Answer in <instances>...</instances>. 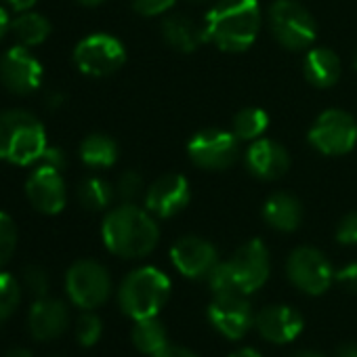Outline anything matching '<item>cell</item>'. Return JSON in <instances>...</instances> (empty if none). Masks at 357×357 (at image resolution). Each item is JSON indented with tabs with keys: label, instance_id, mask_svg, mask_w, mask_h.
<instances>
[{
	"label": "cell",
	"instance_id": "b9f144b4",
	"mask_svg": "<svg viewBox=\"0 0 357 357\" xmlns=\"http://www.w3.org/2000/svg\"><path fill=\"white\" fill-rule=\"evenodd\" d=\"M5 357H34L30 351H26V349H13V351H9Z\"/></svg>",
	"mask_w": 357,
	"mask_h": 357
},
{
	"label": "cell",
	"instance_id": "4fadbf2b",
	"mask_svg": "<svg viewBox=\"0 0 357 357\" xmlns=\"http://www.w3.org/2000/svg\"><path fill=\"white\" fill-rule=\"evenodd\" d=\"M192 192L190 183L183 174L170 172L162 174L160 178L145 190V208L160 219H168L181 213L190 204Z\"/></svg>",
	"mask_w": 357,
	"mask_h": 357
},
{
	"label": "cell",
	"instance_id": "7bdbcfd3",
	"mask_svg": "<svg viewBox=\"0 0 357 357\" xmlns=\"http://www.w3.org/2000/svg\"><path fill=\"white\" fill-rule=\"evenodd\" d=\"M292 357H324V355H319V353H315V351H298V353H294Z\"/></svg>",
	"mask_w": 357,
	"mask_h": 357
},
{
	"label": "cell",
	"instance_id": "f1b7e54d",
	"mask_svg": "<svg viewBox=\"0 0 357 357\" xmlns=\"http://www.w3.org/2000/svg\"><path fill=\"white\" fill-rule=\"evenodd\" d=\"M17 246V227L15 221L7 215L0 213V267H5Z\"/></svg>",
	"mask_w": 357,
	"mask_h": 357
},
{
	"label": "cell",
	"instance_id": "7c38bea8",
	"mask_svg": "<svg viewBox=\"0 0 357 357\" xmlns=\"http://www.w3.org/2000/svg\"><path fill=\"white\" fill-rule=\"evenodd\" d=\"M43 63L30 53L28 47H11L0 59V80L15 95H30L43 82Z\"/></svg>",
	"mask_w": 357,
	"mask_h": 357
},
{
	"label": "cell",
	"instance_id": "ee69618b",
	"mask_svg": "<svg viewBox=\"0 0 357 357\" xmlns=\"http://www.w3.org/2000/svg\"><path fill=\"white\" fill-rule=\"evenodd\" d=\"M80 5H84V7H97V5H101L103 0H78Z\"/></svg>",
	"mask_w": 357,
	"mask_h": 357
},
{
	"label": "cell",
	"instance_id": "e0dca14e",
	"mask_svg": "<svg viewBox=\"0 0 357 357\" xmlns=\"http://www.w3.org/2000/svg\"><path fill=\"white\" fill-rule=\"evenodd\" d=\"M255 326L265 340L275 344H286L301 334L303 317L296 309L288 305H271L257 313Z\"/></svg>",
	"mask_w": 357,
	"mask_h": 357
},
{
	"label": "cell",
	"instance_id": "4dcf8cb0",
	"mask_svg": "<svg viewBox=\"0 0 357 357\" xmlns=\"http://www.w3.org/2000/svg\"><path fill=\"white\" fill-rule=\"evenodd\" d=\"M141 194H143V178L139 172L126 170L124 174H120L118 183H116V196L124 204H132Z\"/></svg>",
	"mask_w": 357,
	"mask_h": 357
},
{
	"label": "cell",
	"instance_id": "d6a6232c",
	"mask_svg": "<svg viewBox=\"0 0 357 357\" xmlns=\"http://www.w3.org/2000/svg\"><path fill=\"white\" fill-rule=\"evenodd\" d=\"M132 3V9L143 15V17H155V15H162L166 13L176 0H130Z\"/></svg>",
	"mask_w": 357,
	"mask_h": 357
},
{
	"label": "cell",
	"instance_id": "ffe728a7",
	"mask_svg": "<svg viewBox=\"0 0 357 357\" xmlns=\"http://www.w3.org/2000/svg\"><path fill=\"white\" fill-rule=\"evenodd\" d=\"M162 38L178 53H194L202 43H206V32L204 26L196 24L192 17L176 13L162 22Z\"/></svg>",
	"mask_w": 357,
	"mask_h": 357
},
{
	"label": "cell",
	"instance_id": "277c9868",
	"mask_svg": "<svg viewBox=\"0 0 357 357\" xmlns=\"http://www.w3.org/2000/svg\"><path fill=\"white\" fill-rule=\"evenodd\" d=\"M170 294V280L155 267L130 271L120 284L118 301L122 311L132 319L155 317Z\"/></svg>",
	"mask_w": 357,
	"mask_h": 357
},
{
	"label": "cell",
	"instance_id": "9c48e42d",
	"mask_svg": "<svg viewBox=\"0 0 357 357\" xmlns=\"http://www.w3.org/2000/svg\"><path fill=\"white\" fill-rule=\"evenodd\" d=\"M188 153L192 162L204 170H225L236 164L240 155V139L227 130L206 128L192 137Z\"/></svg>",
	"mask_w": 357,
	"mask_h": 357
},
{
	"label": "cell",
	"instance_id": "603a6c76",
	"mask_svg": "<svg viewBox=\"0 0 357 357\" xmlns=\"http://www.w3.org/2000/svg\"><path fill=\"white\" fill-rule=\"evenodd\" d=\"M11 32L22 47H38L51 36V24L45 15L24 11L17 20L11 22Z\"/></svg>",
	"mask_w": 357,
	"mask_h": 357
},
{
	"label": "cell",
	"instance_id": "8d00e7d4",
	"mask_svg": "<svg viewBox=\"0 0 357 357\" xmlns=\"http://www.w3.org/2000/svg\"><path fill=\"white\" fill-rule=\"evenodd\" d=\"M151 357H198L196 353L183 349V347H174V344H168L166 349H162L160 353L151 355Z\"/></svg>",
	"mask_w": 357,
	"mask_h": 357
},
{
	"label": "cell",
	"instance_id": "d6986e66",
	"mask_svg": "<svg viewBox=\"0 0 357 357\" xmlns=\"http://www.w3.org/2000/svg\"><path fill=\"white\" fill-rule=\"evenodd\" d=\"M68 324H70V311L66 303L49 296L34 301L30 309L28 326L36 340H53L61 336L68 330Z\"/></svg>",
	"mask_w": 357,
	"mask_h": 357
},
{
	"label": "cell",
	"instance_id": "1f68e13d",
	"mask_svg": "<svg viewBox=\"0 0 357 357\" xmlns=\"http://www.w3.org/2000/svg\"><path fill=\"white\" fill-rule=\"evenodd\" d=\"M24 284L34 298H45L49 294V273L40 265H30L24 271Z\"/></svg>",
	"mask_w": 357,
	"mask_h": 357
},
{
	"label": "cell",
	"instance_id": "ab89813d",
	"mask_svg": "<svg viewBox=\"0 0 357 357\" xmlns=\"http://www.w3.org/2000/svg\"><path fill=\"white\" fill-rule=\"evenodd\" d=\"M11 30V20H9V13L0 7V40L5 38V34Z\"/></svg>",
	"mask_w": 357,
	"mask_h": 357
},
{
	"label": "cell",
	"instance_id": "484cf974",
	"mask_svg": "<svg viewBox=\"0 0 357 357\" xmlns=\"http://www.w3.org/2000/svg\"><path fill=\"white\" fill-rule=\"evenodd\" d=\"M116 192L101 176H89L78 188V200L86 211H103L112 204Z\"/></svg>",
	"mask_w": 357,
	"mask_h": 357
},
{
	"label": "cell",
	"instance_id": "e575fe53",
	"mask_svg": "<svg viewBox=\"0 0 357 357\" xmlns=\"http://www.w3.org/2000/svg\"><path fill=\"white\" fill-rule=\"evenodd\" d=\"M38 164H40V166H49V168H55V170H61V172H63V168H66V164H68V158H66V151H63L61 147L47 145V149H45V153L40 155Z\"/></svg>",
	"mask_w": 357,
	"mask_h": 357
},
{
	"label": "cell",
	"instance_id": "5b68a950",
	"mask_svg": "<svg viewBox=\"0 0 357 357\" xmlns=\"http://www.w3.org/2000/svg\"><path fill=\"white\" fill-rule=\"evenodd\" d=\"M269 30L288 51H305L317 36L313 15L296 0H275L269 7Z\"/></svg>",
	"mask_w": 357,
	"mask_h": 357
},
{
	"label": "cell",
	"instance_id": "f546056e",
	"mask_svg": "<svg viewBox=\"0 0 357 357\" xmlns=\"http://www.w3.org/2000/svg\"><path fill=\"white\" fill-rule=\"evenodd\" d=\"M103 332L101 317L95 313H82L76 321V338L82 347H93Z\"/></svg>",
	"mask_w": 357,
	"mask_h": 357
},
{
	"label": "cell",
	"instance_id": "d590c367",
	"mask_svg": "<svg viewBox=\"0 0 357 357\" xmlns=\"http://www.w3.org/2000/svg\"><path fill=\"white\" fill-rule=\"evenodd\" d=\"M334 280L338 282V286H342L349 292H357V263H351L347 267H342L340 271L334 273Z\"/></svg>",
	"mask_w": 357,
	"mask_h": 357
},
{
	"label": "cell",
	"instance_id": "cb8c5ba5",
	"mask_svg": "<svg viewBox=\"0 0 357 357\" xmlns=\"http://www.w3.org/2000/svg\"><path fill=\"white\" fill-rule=\"evenodd\" d=\"M80 158L86 166L107 168V166H114L118 160V145L112 137L95 132V135H89L80 143Z\"/></svg>",
	"mask_w": 357,
	"mask_h": 357
},
{
	"label": "cell",
	"instance_id": "60d3db41",
	"mask_svg": "<svg viewBox=\"0 0 357 357\" xmlns=\"http://www.w3.org/2000/svg\"><path fill=\"white\" fill-rule=\"evenodd\" d=\"M229 357H261V353L255 351V349H240V351L231 353Z\"/></svg>",
	"mask_w": 357,
	"mask_h": 357
},
{
	"label": "cell",
	"instance_id": "7402d4cb",
	"mask_svg": "<svg viewBox=\"0 0 357 357\" xmlns=\"http://www.w3.org/2000/svg\"><path fill=\"white\" fill-rule=\"evenodd\" d=\"M303 70H305V78L313 86L328 89L340 78V59L330 49H313L307 53Z\"/></svg>",
	"mask_w": 357,
	"mask_h": 357
},
{
	"label": "cell",
	"instance_id": "6da1fadb",
	"mask_svg": "<svg viewBox=\"0 0 357 357\" xmlns=\"http://www.w3.org/2000/svg\"><path fill=\"white\" fill-rule=\"evenodd\" d=\"M261 22L259 0H217L204 17L206 40L225 53H242L257 40Z\"/></svg>",
	"mask_w": 357,
	"mask_h": 357
},
{
	"label": "cell",
	"instance_id": "3957f363",
	"mask_svg": "<svg viewBox=\"0 0 357 357\" xmlns=\"http://www.w3.org/2000/svg\"><path fill=\"white\" fill-rule=\"evenodd\" d=\"M47 132L40 120L26 109L0 112V160L30 166L47 149Z\"/></svg>",
	"mask_w": 357,
	"mask_h": 357
},
{
	"label": "cell",
	"instance_id": "f6af8a7d",
	"mask_svg": "<svg viewBox=\"0 0 357 357\" xmlns=\"http://www.w3.org/2000/svg\"><path fill=\"white\" fill-rule=\"evenodd\" d=\"M353 68H355V70H357V53H355V55H353Z\"/></svg>",
	"mask_w": 357,
	"mask_h": 357
},
{
	"label": "cell",
	"instance_id": "44dd1931",
	"mask_svg": "<svg viewBox=\"0 0 357 357\" xmlns=\"http://www.w3.org/2000/svg\"><path fill=\"white\" fill-rule=\"evenodd\" d=\"M263 219L278 231H294L303 221V206L292 194L278 192L265 202Z\"/></svg>",
	"mask_w": 357,
	"mask_h": 357
},
{
	"label": "cell",
	"instance_id": "74e56055",
	"mask_svg": "<svg viewBox=\"0 0 357 357\" xmlns=\"http://www.w3.org/2000/svg\"><path fill=\"white\" fill-rule=\"evenodd\" d=\"M7 3L11 5V9L24 13V11H30L36 5V0H7Z\"/></svg>",
	"mask_w": 357,
	"mask_h": 357
},
{
	"label": "cell",
	"instance_id": "ac0fdd59",
	"mask_svg": "<svg viewBox=\"0 0 357 357\" xmlns=\"http://www.w3.org/2000/svg\"><path fill=\"white\" fill-rule=\"evenodd\" d=\"M246 166L255 176L263 178V181H275V178L288 172L290 155L278 141L257 139L250 143L246 151Z\"/></svg>",
	"mask_w": 357,
	"mask_h": 357
},
{
	"label": "cell",
	"instance_id": "bcb514c9",
	"mask_svg": "<svg viewBox=\"0 0 357 357\" xmlns=\"http://www.w3.org/2000/svg\"><path fill=\"white\" fill-rule=\"evenodd\" d=\"M190 3H196L198 5V3H208V0H190Z\"/></svg>",
	"mask_w": 357,
	"mask_h": 357
},
{
	"label": "cell",
	"instance_id": "836d02e7",
	"mask_svg": "<svg viewBox=\"0 0 357 357\" xmlns=\"http://www.w3.org/2000/svg\"><path fill=\"white\" fill-rule=\"evenodd\" d=\"M336 240L340 244H357V213L347 215L336 229Z\"/></svg>",
	"mask_w": 357,
	"mask_h": 357
},
{
	"label": "cell",
	"instance_id": "ba28073f",
	"mask_svg": "<svg viewBox=\"0 0 357 357\" xmlns=\"http://www.w3.org/2000/svg\"><path fill=\"white\" fill-rule=\"evenodd\" d=\"M309 143L326 155L349 153L357 143V124L342 109H326L309 130Z\"/></svg>",
	"mask_w": 357,
	"mask_h": 357
},
{
	"label": "cell",
	"instance_id": "52a82bcc",
	"mask_svg": "<svg viewBox=\"0 0 357 357\" xmlns=\"http://www.w3.org/2000/svg\"><path fill=\"white\" fill-rule=\"evenodd\" d=\"M66 290L74 305L91 311L107 301L112 292V280L101 263L84 259L70 267L66 275Z\"/></svg>",
	"mask_w": 357,
	"mask_h": 357
},
{
	"label": "cell",
	"instance_id": "4316f807",
	"mask_svg": "<svg viewBox=\"0 0 357 357\" xmlns=\"http://www.w3.org/2000/svg\"><path fill=\"white\" fill-rule=\"evenodd\" d=\"M269 116L259 107H246L234 118V135L240 141H257L265 135Z\"/></svg>",
	"mask_w": 357,
	"mask_h": 357
},
{
	"label": "cell",
	"instance_id": "8992f818",
	"mask_svg": "<svg viewBox=\"0 0 357 357\" xmlns=\"http://www.w3.org/2000/svg\"><path fill=\"white\" fill-rule=\"evenodd\" d=\"M126 61L124 45L109 34H91L74 49L76 68L93 78H105L116 74Z\"/></svg>",
	"mask_w": 357,
	"mask_h": 357
},
{
	"label": "cell",
	"instance_id": "2e32d148",
	"mask_svg": "<svg viewBox=\"0 0 357 357\" xmlns=\"http://www.w3.org/2000/svg\"><path fill=\"white\" fill-rule=\"evenodd\" d=\"M170 259L178 271L192 280L208 278L219 263L217 248L211 242L196 236H185L176 240L170 250Z\"/></svg>",
	"mask_w": 357,
	"mask_h": 357
},
{
	"label": "cell",
	"instance_id": "5bb4252c",
	"mask_svg": "<svg viewBox=\"0 0 357 357\" xmlns=\"http://www.w3.org/2000/svg\"><path fill=\"white\" fill-rule=\"evenodd\" d=\"M211 324L227 338L236 340L242 338L250 326L255 324L252 307L246 294L231 292V294H215V301L208 307Z\"/></svg>",
	"mask_w": 357,
	"mask_h": 357
},
{
	"label": "cell",
	"instance_id": "7a4b0ae2",
	"mask_svg": "<svg viewBox=\"0 0 357 357\" xmlns=\"http://www.w3.org/2000/svg\"><path fill=\"white\" fill-rule=\"evenodd\" d=\"M101 236L107 250L116 257L141 259L158 246L160 229L147 208L120 204L103 219Z\"/></svg>",
	"mask_w": 357,
	"mask_h": 357
},
{
	"label": "cell",
	"instance_id": "d4e9b609",
	"mask_svg": "<svg viewBox=\"0 0 357 357\" xmlns=\"http://www.w3.org/2000/svg\"><path fill=\"white\" fill-rule=\"evenodd\" d=\"M132 344L145 353V355H155L162 349L168 347V336L166 328L158 317H145V319H135L132 328Z\"/></svg>",
	"mask_w": 357,
	"mask_h": 357
},
{
	"label": "cell",
	"instance_id": "9a60e30c",
	"mask_svg": "<svg viewBox=\"0 0 357 357\" xmlns=\"http://www.w3.org/2000/svg\"><path fill=\"white\" fill-rule=\"evenodd\" d=\"M26 196L30 204L43 213V215H57L66 206V181L61 176V170L40 166L32 170V174L26 181Z\"/></svg>",
	"mask_w": 357,
	"mask_h": 357
},
{
	"label": "cell",
	"instance_id": "8fae6325",
	"mask_svg": "<svg viewBox=\"0 0 357 357\" xmlns=\"http://www.w3.org/2000/svg\"><path fill=\"white\" fill-rule=\"evenodd\" d=\"M234 286L242 294L259 290L269 278V252L261 240H250L240 246L229 261H223Z\"/></svg>",
	"mask_w": 357,
	"mask_h": 357
},
{
	"label": "cell",
	"instance_id": "f35d334b",
	"mask_svg": "<svg viewBox=\"0 0 357 357\" xmlns=\"http://www.w3.org/2000/svg\"><path fill=\"white\" fill-rule=\"evenodd\" d=\"M336 357H357V344L355 342H344L338 347Z\"/></svg>",
	"mask_w": 357,
	"mask_h": 357
},
{
	"label": "cell",
	"instance_id": "30bf717a",
	"mask_svg": "<svg viewBox=\"0 0 357 357\" xmlns=\"http://www.w3.org/2000/svg\"><path fill=\"white\" fill-rule=\"evenodd\" d=\"M286 273L298 290L313 296L326 292L334 282L332 265L319 250L311 246H301L292 250L286 263Z\"/></svg>",
	"mask_w": 357,
	"mask_h": 357
},
{
	"label": "cell",
	"instance_id": "83f0119b",
	"mask_svg": "<svg viewBox=\"0 0 357 357\" xmlns=\"http://www.w3.org/2000/svg\"><path fill=\"white\" fill-rule=\"evenodd\" d=\"M22 303V286L20 282L7 273L0 271V324L9 319Z\"/></svg>",
	"mask_w": 357,
	"mask_h": 357
}]
</instances>
